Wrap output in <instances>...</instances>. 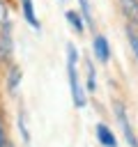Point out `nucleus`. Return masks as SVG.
Here are the masks:
<instances>
[{
  "label": "nucleus",
  "instance_id": "dca6fc26",
  "mask_svg": "<svg viewBox=\"0 0 138 147\" xmlns=\"http://www.w3.org/2000/svg\"><path fill=\"white\" fill-rule=\"evenodd\" d=\"M2 147H12V142H5V145H2Z\"/></svg>",
  "mask_w": 138,
  "mask_h": 147
},
{
  "label": "nucleus",
  "instance_id": "f8f14e48",
  "mask_svg": "<svg viewBox=\"0 0 138 147\" xmlns=\"http://www.w3.org/2000/svg\"><path fill=\"white\" fill-rule=\"evenodd\" d=\"M126 37H129V44H131V51L136 53V57H138V34H136V30L129 25L126 28Z\"/></svg>",
  "mask_w": 138,
  "mask_h": 147
},
{
  "label": "nucleus",
  "instance_id": "6e6552de",
  "mask_svg": "<svg viewBox=\"0 0 138 147\" xmlns=\"http://www.w3.org/2000/svg\"><path fill=\"white\" fill-rule=\"evenodd\" d=\"M21 2H23V14H25V21H28L32 28H37V30H39V21H37V16H34L32 0H21Z\"/></svg>",
  "mask_w": 138,
  "mask_h": 147
},
{
  "label": "nucleus",
  "instance_id": "39448f33",
  "mask_svg": "<svg viewBox=\"0 0 138 147\" xmlns=\"http://www.w3.org/2000/svg\"><path fill=\"white\" fill-rule=\"evenodd\" d=\"M92 48H94V55H97L101 62H108V57H110V48H108L106 37L97 34V37H94V41H92Z\"/></svg>",
  "mask_w": 138,
  "mask_h": 147
},
{
  "label": "nucleus",
  "instance_id": "423d86ee",
  "mask_svg": "<svg viewBox=\"0 0 138 147\" xmlns=\"http://www.w3.org/2000/svg\"><path fill=\"white\" fill-rule=\"evenodd\" d=\"M97 138L103 147H117V140L113 136V131L106 126V124H97Z\"/></svg>",
  "mask_w": 138,
  "mask_h": 147
},
{
  "label": "nucleus",
  "instance_id": "4468645a",
  "mask_svg": "<svg viewBox=\"0 0 138 147\" xmlns=\"http://www.w3.org/2000/svg\"><path fill=\"white\" fill-rule=\"evenodd\" d=\"M5 23H9V18H7V7H5V2L0 0V25H5Z\"/></svg>",
  "mask_w": 138,
  "mask_h": 147
},
{
  "label": "nucleus",
  "instance_id": "20e7f679",
  "mask_svg": "<svg viewBox=\"0 0 138 147\" xmlns=\"http://www.w3.org/2000/svg\"><path fill=\"white\" fill-rule=\"evenodd\" d=\"M120 9L131 25H138V0H120Z\"/></svg>",
  "mask_w": 138,
  "mask_h": 147
},
{
  "label": "nucleus",
  "instance_id": "ddd939ff",
  "mask_svg": "<svg viewBox=\"0 0 138 147\" xmlns=\"http://www.w3.org/2000/svg\"><path fill=\"white\" fill-rule=\"evenodd\" d=\"M18 129H21V133H23V140L30 142V133H28V129H25V117H23V113H21V117H18Z\"/></svg>",
  "mask_w": 138,
  "mask_h": 147
},
{
  "label": "nucleus",
  "instance_id": "f257e3e1",
  "mask_svg": "<svg viewBox=\"0 0 138 147\" xmlns=\"http://www.w3.org/2000/svg\"><path fill=\"white\" fill-rule=\"evenodd\" d=\"M76 62H78V51L74 48V44H67V74H69L71 99H74V106L83 108V106H85V92H83V87H80V80H78Z\"/></svg>",
  "mask_w": 138,
  "mask_h": 147
},
{
  "label": "nucleus",
  "instance_id": "f03ea898",
  "mask_svg": "<svg viewBox=\"0 0 138 147\" xmlns=\"http://www.w3.org/2000/svg\"><path fill=\"white\" fill-rule=\"evenodd\" d=\"M115 115H117V122H120V126L124 131V138H126L129 147H138V138H136V133H133V129H131V124L126 119V113H124V106L122 103H115Z\"/></svg>",
  "mask_w": 138,
  "mask_h": 147
},
{
  "label": "nucleus",
  "instance_id": "9d476101",
  "mask_svg": "<svg viewBox=\"0 0 138 147\" xmlns=\"http://www.w3.org/2000/svg\"><path fill=\"white\" fill-rule=\"evenodd\" d=\"M78 5H80V9H83V21L90 25V28H94V18H92V9H90V0H78Z\"/></svg>",
  "mask_w": 138,
  "mask_h": 147
},
{
  "label": "nucleus",
  "instance_id": "0eeeda50",
  "mask_svg": "<svg viewBox=\"0 0 138 147\" xmlns=\"http://www.w3.org/2000/svg\"><path fill=\"white\" fill-rule=\"evenodd\" d=\"M21 78H23L21 69H18V67H12V69H9V76H7V90H9L12 94L16 92V87H18V83H21Z\"/></svg>",
  "mask_w": 138,
  "mask_h": 147
},
{
  "label": "nucleus",
  "instance_id": "2eb2a0df",
  "mask_svg": "<svg viewBox=\"0 0 138 147\" xmlns=\"http://www.w3.org/2000/svg\"><path fill=\"white\" fill-rule=\"evenodd\" d=\"M5 142H7V140H5V129H2V122H0V147H2Z\"/></svg>",
  "mask_w": 138,
  "mask_h": 147
},
{
  "label": "nucleus",
  "instance_id": "9b49d317",
  "mask_svg": "<svg viewBox=\"0 0 138 147\" xmlns=\"http://www.w3.org/2000/svg\"><path fill=\"white\" fill-rule=\"evenodd\" d=\"M94 87H97V71H94L92 62H87V90L94 92Z\"/></svg>",
  "mask_w": 138,
  "mask_h": 147
},
{
  "label": "nucleus",
  "instance_id": "1a4fd4ad",
  "mask_svg": "<svg viewBox=\"0 0 138 147\" xmlns=\"http://www.w3.org/2000/svg\"><path fill=\"white\" fill-rule=\"evenodd\" d=\"M67 21H69V25H71L76 32H83V18H80L78 11H67Z\"/></svg>",
  "mask_w": 138,
  "mask_h": 147
},
{
  "label": "nucleus",
  "instance_id": "7ed1b4c3",
  "mask_svg": "<svg viewBox=\"0 0 138 147\" xmlns=\"http://www.w3.org/2000/svg\"><path fill=\"white\" fill-rule=\"evenodd\" d=\"M0 28H2L0 30V60L5 62L12 55V34H9V23H5Z\"/></svg>",
  "mask_w": 138,
  "mask_h": 147
}]
</instances>
